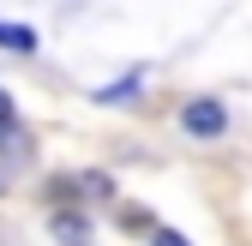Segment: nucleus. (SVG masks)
<instances>
[{
  "label": "nucleus",
  "mask_w": 252,
  "mask_h": 246,
  "mask_svg": "<svg viewBox=\"0 0 252 246\" xmlns=\"http://www.w3.org/2000/svg\"><path fill=\"white\" fill-rule=\"evenodd\" d=\"M180 126L192 132V138H216V132L228 126V114H222V102L198 96V102H186V108H180Z\"/></svg>",
  "instance_id": "f257e3e1"
},
{
  "label": "nucleus",
  "mask_w": 252,
  "mask_h": 246,
  "mask_svg": "<svg viewBox=\"0 0 252 246\" xmlns=\"http://www.w3.org/2000/svg\"><path fill=\"white\" fill-rule=\"evenodd\" d=\"M48 234H54L60 246H84V240H90V222H84V216H66V210H60V216L48 222Z\"/></svg>",
  "instance_id": "f03ea898"
},
{
  "label": "nucleus",
  "mask_w": 252,
  "mask_h": 246,
  "mask_svg": "<svg viewBox=\"0 0 252 246\" xmlns=\"http://www.w3.org/2000/svg\"><path fill=\"white\" fill-rule=\"evenodd\" d=\"M0 48H24V54H36V30H24V24H0Z\"/></svg>",
  "instance_id": "7ed1b4c3"
},
{
  "label": "nucleus",
  "mask_w": 252,
  "mask_h": 246,
  "mask_svg": "<svg viewBox=\"0 0 252 246\" xmlns=\"http://www.w3.org/2000/svg\"><path fill=\"white\" fill-rule=\"evenodd\" d=\"M156 246H192L186 234H156Z\"/></svg>",
  "instance_id": "20e7f679"
},
{
  "label": "nucleus",
  "mask_w": 252,
  "mask_h": 246,
  "mask_svg": "<svg viewBox=\"0 0 252 246\" xmlns=\"http://www.w3.org/2000/svg\"><path fill=\"white\" fill-rule=\"evenodd\" d=\"M6 120H12V96H6V90H0V126H6Z\"/></svg>",
  "instance_id": "39448f33"
}]
</instances>
